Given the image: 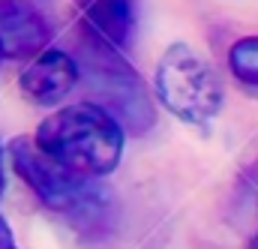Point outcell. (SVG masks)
I'll list each match as a JSON object with an SVG mask.
<instances>
[{
	"instance_id": "10",
	"label": "cell",
	"mask_w": 258,
	"mask_h": 249,
	"mask_svg": "<svg viewBox=\"0 0 258 249\" xmlns=\"http://www.w3.org/2000/svg\"><path fill=\"white\" fill-rule=\"evenodd\" d=\"M3 189H6V174H3V144H0V198H3Z\"/></svg>"
},
{
	"instance_id": "1",
	"label": "cell",
	"mask_w": 258,
	"mask_h": 249,
	"mask_svg": "<svg viewBox=\"0 0 258 249\" xmlns=\"http://www.w3.org/2000/svg\"><path fill=\"white\" fill-rule=\"evenodd\" d=\"M33 141L66 168L84 177H105L120 165L126 129L105 105L78 102L48 114Z\"/></svg>"
},
{
	"instance_id": "5",
	"label": "cell",
	"mask_w": 258,
	"mask_h": 249,
	"mask_svg": "<svg viewBox=\"0 0 258 249\" xmlns=\"http://www.w3.org/2000/svg\"><path fill=\"white\" fill-rule=\"evenodd\" d=\"M51 21L27 0H0V63L30 60L51 39Z\"/></svg>"
},
{
	"instance_id": "4",
	"label": "cell",
	"mask_w": 258,
	"mask_h": 249,
	"mask_svg": "<svg viewBox=\"0 0 258 249\" xmlns=\"http://www.w3.org/2000/svg\"><path fill=\"white\" fill-rule=\"evenodd\" d=\"M81 51H84L90 81H93L102 105L123 123V129L135 132V135L147 132L156 120V111H153L144 81L126 63L123 51H117L105 42L87 39V36H81Z\"/></svg>"
},
{
	"instance_id": "2",
	"label": "cell",
	"mask_w": 258,
	"mask_h": 249,
	"mask_svg": "<svg viewBox=\"0 0 258 249\" xmlns=\"http://www.w3.org/2000/svg\"><path fill=\"white\" fill-rule=\"evenodd\" d=\"M9 159H12V168L18 171V177L30 186V192L45 207L69 216L75 225L90 228L105 213V204H108L105 189L93 183L96 177H84V174L60 165L57 159L42 153L33 138H15L9 144Z\"/></svg>"
},
{
	"instance_id": "7",
	"label": "cell",
	"mask_w": 258,
	"mask_h": 249,
	"mask_svg": "<svg viewBox=\"0 0 258 249\" xmlns=\"http://www.w3.org/2000/svg\"><path fill=\"white\" fill-rule=\"evenodd\" d=\"M81 36L126 51L135 30V0H78Z\"/></svg>"
},
{
	"instance_id": "8",
	"label": "cell",
	"mask_w": 258,
	"mask_h": 249,
	"mask_svg": "<svg viewBox=\"0 0 258 249\" xmlns=\"http://www.w3.org/2000/svg\"><path fill=\"white\" fill-rule=\"evenodd\" d=\"M228 69L243 84L258 87V36H243L228 51Z\"/></svg>"
},
{
	"instance_id": "6",
	"label": "cell",
	"mask_w": 258,
	"mask_h": 249,
	"mask_svg": "<svg viewBox=\"0 0 258 249\" xmlns=\"http://www.w3.org/2000/svg\"><path fill=\"white\" fill-rule=\"evenodd\" d=\"M78 78H81V66L72 54L60 48H42L24 66L18 78V90L33 105H54L75 90Z\"/></svg>"
},
{
	"instance_id": "3",
	"label": "cell",
	"mask_w": 258,
	"mask_h": 249,
	"mask_svg": "<svg viewBox=\"0 0 258 249\" xmlns=\"http://www.w3.org/2000/svg\"><path fill=\"white\" fill-rule=\"evenodd\" d=\"M153 87L159 102L174 117L192 126H207L210 120H216L225 102V90L216 69L186 42H174L162 51Z\"/></svg>"
},
{
	"instance_id": "11",
	"label": "cell",
	"mask_w": 258,
	"mask_h": 249,
	"mask_svg": "<svg viewBox=\"0 0 258 249\" xmlns=\"http://www.w3.org/2000/svg\"><path fill=\"white\" fill-rule=\"evenodd\" d=\"M249 249H258V231H255V237H252V243H249Z\"/></svg>"
},
{
	"instance_id": "9",
	"label": "cell",
	"mask_w": 258,
	"mask_h": 249,
	"mask_svg": "<svg viewBox=\"0 0 258 249\" xmlns=\"http://www.w3.org/2000/svg\"><path fill=\"white\" fill-rule=\"evenodd\" d=\"M0 249H18L15 237H12V228H9V222L3 216H0Z\"/></svg>"
}]
</instances>
